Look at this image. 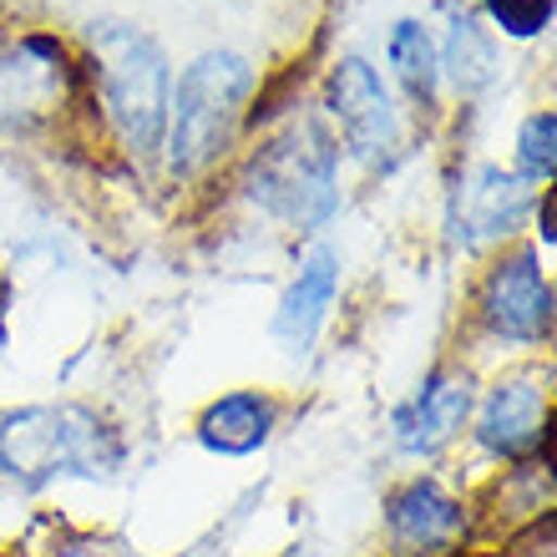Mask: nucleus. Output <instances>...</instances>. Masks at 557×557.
I'll return each instance as SVG.
<instances>
[{
  "label": "nucleus",
  "instance_id": "obj_1",
  "mask_svg": "<svg viewBox=\"0 0 557 557\" xmlns=\"http://www.w3.org/2000/svg\"><path fill=\"white\" fill-rule=\"evenodd\" d=\"M0 467L26 486L51 476H112L122 467V441L82 406H30L0 425Z\"/></svg>",
  "mask_w": 557,
  "mask_h": 557
},
{
  "label": "nucleus",
  "instance_id": "obj_2",
  "mask_svg": "<svg viewBox=\"0 0 557 557\" xmlns=\"http://www.w3.org/2000/svg\"><path fill=\"white\" fill-rule=\"evenodd\" d=\"M87 46L122 143L133 152H152L168 127V61L158 41L127 21H91Z\"/></svg>",
  "mask_w": 557,
  "mask_h": 557
},
{
  "label": "nucleus",
  "instance_id": "obj_3",
  "mask_svg": "<svg viewBox=\"0 0 557 557\" xmlns=\"http://www.w3.org/2000/svg\"><path fill=\"white\" fill-rule=\"evenodd\" d=\"M249 198L264 213L299 228H320L339 203L335 188V143L314 127V122H294L289 133H278L274 143L259 147V158L249 162L244 177Z\"/></svg>",
  "mask_w": 557,
  "mask_h": 557
},
{
  "label": "nucleus",
  "instance_id": "obj_4",
  "mask_svg": "<svg viewBox=\"0 0 557 557\" xmlns=\"http://www.w3.org/2000/svg\"><path fill=\"white\" fill-rule=\"evenodd\" d=\"M253 87V66L238 51H208L183 72L173 102V168L198 173L219 158L238 127L244 97Z\"/></svg>",
  "mask_w": 557,
  "mask_h": 557
},
{
  "label": "nucleus",
  "instance_id": "obj_5",
  "mask_svg": "<svg viewBox=\"0 0 557 557\" xmlns=\"http://www.w3.org/2000/svg\"><path fill=\"white\" fill-rule=\"evenodd\" d=\"M330 112L339 117L345 127V143L360 162H385L396 152L400 143V122H396V107L385 97L381 76L375 66L360 57H345L330 76Z\"/></svg>",
  "mask_w": 557,
  "mask_h": 557
},
{
  "label": "nucleus",
  "instance_id": "obj_6",
  "mask_svg": "<svg viewBox=\"0 0 557 557\" xmlns=\"http://www.w3.org/2000/svg\"><path fill=\"white\" fill-rule=\"evenodd\" d=\"M482 320L502 339H543L553 324V289L532 253H512L507 264L486 274L482 289Z\"/></svg>",
  "mask_w": 557,
  "mask_h": 557
},
{
  "label": "nucleus",
  "instance_id": "obj_7",
  "mask_svg": "<svg viewBox=\"0 0 557 557\" xmlns=\"http://www.w3.org/2000/svg\"><path fill=\"white\" fill-rule=\"evenodd\" d=\"M528 208V188L522 177L502 173V168H476V173L456 188V208H451V228L461 244H486L497 234H512V223Z\"/></svg>",
  "mask_w": 557,
  "mask_h": 557
},
{
  "label": "nucleus",
  "instance_id": "obj_8",
  "mask_svg": "<svg viewBox=\"0 0 557 557\" xmlns=\"http://www.w3.org/2000/svg\"><path fill=\"white\" fill-rule=\"evenodd\" d=\"M61 102V51L51 41H21L0 57V122H30Z\"/></svg>",
  "mask_w": 557,
  "mask_h": 557
},
{
  "label": "nucleus",
  "instance_id": "obj_9",
  "mask_svg": "<svg viewBox=\"0 0 557 557\" xmlns=\"http://www.w3.org/2000/svg\"><path fill=\"white\" fill-rule=\"evenodd\" d=\"M547 436V396L543 385L517 375V381H502L492 396H486L482 411V446L497 456H528L537 451V441Z\"/></svg>",
  "mask_w": 557,
  "mask_h": 557
},
{
  "label": "nucleus",
  "instance_id": "obj_10",
  "mask_svg": "<svg viewBox=\"0 0 557 557\" xmlns=\"http://www.w3.org/2000/svg\"><path fill=\"white\" fill-rule=\"evenodd\" d=\"M335 289H339V259L330 249H314L274 314V335L289 355H309V345H314L324 324V309L335 305Z\"/></svg>",
  "mask_w": 557,
  "mask_h": 557
},
{
  "label": "nucleus",
  "instance_id": "obj_11",
  "mask_svg": "<svg viewBox=\"0 0 557 557\" xmlns=\"http://www.w3.org/2000/svg\"><path fill=\"white\" fill-rule=\"evenodd\" d=\"M467 411H471V381L467 375H431L421 396L396 416V441L416 456H431L461 431Z\"/></svg>",
  "mask_w": 557,
  "mask_h": 557
},
{
  "label": "nucleus",
  "instance_id": "obj_12",
  "mask_svg": "<svg viewBox=\"0 0 557 557\" xmlns=\"http://www.w3.org/2000/svg\"><path fill=\"white\" fill-rule=\"evenodd\" d=\"M461 528H467V512L436 482H411L391 497V532L411 553H446L461 537Z\"/></svg>",
  "mask_w": 557,
  "mask_h": 557
},
{
  "label": "nucleus",
  "instance_id": "obj_13",
  "mask_svg": "<svg viewBox=\"0 0 557 557\" xmlns=\"http://www.w3.org/2000/svg\"><path fill=\"white\" fill-rule=\"evenodd\" d=\"M269 425H274V406L253 391H238V396H223L219 406H208L203 421H198V436H203L208 451L249 456L269 441Z\"/></svg>",
  "mask_w": 557,
  "mask_h": 557
},
{
  "label": "nucleus",
  "instance_id": "obj_14",
  "mask_svg": "<svg viewBox=\"0 0 557 557\" xmlns=\"http://www.w3.org/2000/svg\"><path fill=\"white\" fill-rule=\"evenodd\" d=\"M446 72H451L456 91L461 97H476V91L492 87L497 76V46L471 15H456L451 21V41H446Z\"/></svg>",
  "mask_w": 557,
  "mask_h": 557
},
{
  "label": "nucleus",
  "instance_id": "obj_15",
  "mask_svg": "<svg viewBox=\"0 0 557 557\" xmlns=\"http://www.w3.org/2000/svg\"><path fill=\"white\" fill-rule=\"evenodd\" d=\"M391 66H396V76L406 82L411 97L431 102L441 61H436V41L425 36V26H416V21H396V30H391Z\"/></svg>",
  "mask_w": 557,
  "mask_h": 557
},
{
  "label": "nucleus",
  "instance_id": "obj_16",
  "mask_svg": "<svg viewBox=\"0 0 557 557\" xmlns=\"http://www.w3.org/2000/svg\"><path fill=\"white\" fill-rule=\"evenodd\" d=\"M557 117L553 112H537V117L522 122V137H517V158H522V173L528 177H547L557 162Z\"/></svg>",
  "mask_w": 557,
  "mask_h": 557
},
{
  "label": "nucleus",
  "instance_id": "obj_17",
  "mask_svg": "<svg viewBox=\"0 0 557 557\" xmlns=\"http://www.w3.org/2000/svg\"><path fill=\"white\" fill-rule=\"evenodd\" d=\"M486 11L497 21L502 30H512V36H537L547 30L553 21V0H486Z\"/></svg>",
  "mask_w": 557,
  "mask_h": 557
},
{
  "label": "nucleus",
  "instance_id": "obj_18",
  "mask_svg": "<svg viewBox=\"0 0 557 557\" xmlns=\"http://www.w3.org/2000/svg\"><path fill=\"white\" fill-rule=\"evenodd\" d=\"M507 557H553V517L532 522V528L512 543V553H507Z\"/></svg>",
  "mask_w": 557,
  "mask_h": 557
},
{
  "label": "nucleus",
  "instance_id": "obj_19",
  "mask_svg": "<svg viewBox=\"0 0 557 557\" xmlns=\"http://www.w3.org/2000/svg\"><path fill=\"white\" fill-rule=\"evenodd\" d=\"M543 238L553 244V198H543Z\"/></svg>",
  "mask_w": 557,
  "mask_h": 557
},
{
  "label": "nucleus",
  "instance_id": "obj_20",
  "mask_svg": "<svg viewBox=\"0 0 557 557\" xmlns=\"http://www.w3.org/2000/svg\"><path fill=\"white\" fill-rule=\"evenodd\" d=\"M66 557H122V553H112V547H82V553H66Z\"/></svg>",
  "mask_w": 557,
  "mask_h": 557
}]
</instances>
